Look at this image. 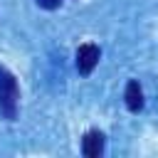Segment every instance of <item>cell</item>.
I'll list each match as a JSON object with an SVG mask.
<instances>
[{"label": "cell", "mask_w": 158, "mask_h": 158, "mask_svg": "<svg viewBox=\"0 0 158 158\" xmlns=\"http://www.w3.org/2000/svg\"><path fill=\"white\" fill-rule=\"evenodd\" d=\"M17 101H20V86H17V79L5 69L0 67V111L5 118H15L17 116Z\"/></svg>", "instance_id": "obj_1"}, {"label": "cell", "mask_w": 158, "mask_h": 158, "mask_svg": "<svg viewBox=\"0 0 158 158\" xmlns=\"http://www.w3.org/2000/svg\"><path fill=\"white\" fill-rule=\"evenodd\" d=\"M99 59H101V49L96 44H91V42L81 44L77 49V69H79V74H91L94 67L99 64Z\"/></svg>", "instance_id": "obj_2"}, {"label": "cell", "mask_w": 158, "mask_h": 158, "mask_svg": "<svg viewBox=\"0 0 158 158\" xmlns=\"http://www.w3.org/2000/svg\"><path fill=\"white\" fill-rule=\"evenodd\" d=\"M81 153L86 158H99L104 153V133L101 131H89L81 141Z\"/></svg>", "instance_id": "obj_3"}, {"label": "cell", "mask_w": 158, "mask_h": 158, "mask_svg": "<svg viewBox=\"0 0 158 158\" xmlns=\"http://www.w3.org/2000/svg\"><path fill=\"white\" fill-rule=\"evenodd\" d=\"M126 106L131 109V111H141L143 109V91H141V86H138V81H128L126 84Z\"/></svg>", "instance_id": "obj_4"}, {"label": "cell", "mask_w": 158, "mask_h": 158, "mask_svg": "<svg viewBox=\"0 0 158 158\" xmlns=\"http://www.w3.org/2000/svg\"><path fill=\"white\" fill-rule=\"evenodd\" d=\"M59 2H62V0H37V5H40V7H44V10H57V7H59Z\"/></svg>", "instance_id": "obj_5"}]
</instances>
